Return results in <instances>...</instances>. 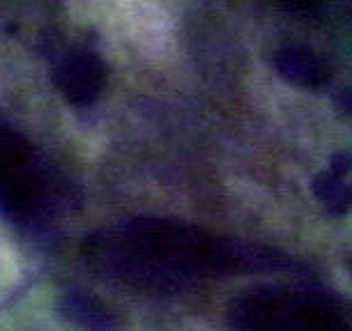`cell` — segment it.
Wrapping results in <instances>:
<instances>
[{
  "instance_id": "cell-1",
  "label": "cell",
  "mask_w": 352,
  "mask_h": 331,
  "mask_svg": "<svg viewBox=\"0 0 352 331\" xmlns=\"http://www.w3.org/2000/svg\"><path fill=\"white\" fill-rule=\"evenodd\" d=\"M106 274L152 293H180L196 281L232 276H304L311 264L261 242L212 233L180 218H131L92 240Z\"/></svg>"
},
{
  "instance_id": "cell-2",
  "label": "cell",
  "mask_w": 352,
  "mask_h": 331,
  "mask_svg": "<svg viewBox=\"0 0 352 331\" xmlns=\"http://www.w3.org/2000/svg\"><path fill=\"white\" fill-rule=\"evenodd\" d=\"M230 331H352V301L318 283H265L226 306Z\"/></svg>"
},
{
  "instance_id": "cell-3",
  "label": "cell",
  "mask_w": 352,
  "mask_h": 331,
  "mask_svg": "<svg viewBox=\"0 0 352 331\" xmlns=\"http://www.w3.org/2000/svg\"><path fill=\"white\" fill-rule=\"evenodd\" d=\"M63 191L65 184L53 180L49 163L23 138L0 129V205L37 209L46 207Z\"/></svg>"
},
{
  "instance_id": "cell-4",
  "label": "cell",
  "mask_w": 352,
  "mask_h": 331,
  "mask_svg": "<svg viewBox=\"0 0 352 331\" xmlns=\"http://www.w3.org/2000/svg\"><path fill=\"white\" fill-rule=\"evenodd\" d=\"M51 76L65 102L74 106H90L104 92L106 65L95 51L72 49L58 58Z\"/></svg>"
},
{
  "instance_id": "cell-5",
  "label": "cell",
  "mask_w": 352,
  "mask_h": 331,
  "mask_svg": "<svg viewBox=\"0 0 352 331\" xmlns=\"http://www.w3.org/2000/svg\"><path fill=\"white\" fill-rule=\"evenodd\" d=\"M276 74L300 90H322L331 83V67L320 53L304 44H283L272 58Z\"/></svg>"
},
{
  "instance_id": "cell-6",
  "label": "cell",
  "mask_w": 352,
  "mask_h": 331,
  "mask_svg": "<svg viewBox=\"0 0 352 331\" xmlns=\"http://www.w3.org/2000/svg\"><path fill=\"white\" fill-rule=\"evenodd\" d=\"M314 196L329 216H345L352 212V152L338 150L327 168L314 177Z\"/></svg>"
},
{
  "instance_id": "cell-7",
  "label": "cell",
  "mask_w": 352,
  "mask_h": 331,
  "mask_svg": "<svg viewBox=\"0 0 352 331\" xmlns=\"http://www.w3.org/2000/svg\"><path fill=\"white\" fill-rule=\"evenodd\" d=\"M63 315L83 331H122L120 317L102 299L85 290H69L60 301Z\"/></svg>"
},
{
  "instance_id": "cell-8",
  "label": "cell",
  "mask_w": 352,
  "mask_h": 331,
  "mask_svg": "<svg viewBox=\"0 0 352 331\" xmlns=\"http://www.w3.org/2000/svg\"><path fill=\"white\" fill-rule=\"evenodd\" d=\"M336 111L341 113L343 117L352 120V88L350 90H341L336 97Z\"/></svg>"
}]
</instances>
